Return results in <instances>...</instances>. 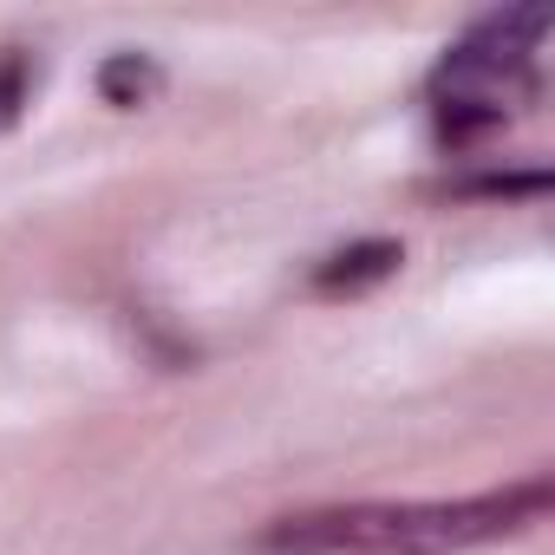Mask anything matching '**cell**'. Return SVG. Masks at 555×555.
<instances>
[{
  "label": "cell",
  "instance_id": "1",
  "mask_svg": "<svg viewBox=\"0 0 555 555\" xmlns=\"http://www.w3.org/2000/svg\"><path fill=\"white\" fill-rule=\"evenodd\" d=\"M555 503L548 477H522L483 496H438V503H334L274 516L255 529V555H464L535 529Z\"/></svg>",
  "mask_w": 555,
  "mask_h": 555
},
{
  "label": "cell",
  "instance_id": "2",
  "mask_svg": "<svg viewBox=\"0 0 555 555\" xmlns=\"http://www.w3.org/2000/svg\"><path fill=\"white\" fill-rule=\"evenodd\" d=\"M535 99V66L529 60H496L477 47H451L431 73V125L451 151H470L477 138L503 131L509 112H522Z\"/></svg>",
  "mask_w": 555,
  "mask_h": 555
},
{
  "label": "cell",
  "instance_id": "3",
  "mask_svg": "<svg viewBox=\"0 0 555 555\" xmlns=\"http://www.w3.org/2000/svg\"><path fill=\"white\" fill-rule=\"evenodd\" d=\"M399 261H405V248H399L392 235L347 242V248H334V255L314 268V295H321V301H360V295H373L379 282H392Z\"/></svg>",
  "mask_w": 555,
  "mask_h": 555
},
{
  "label": "cell",
  "instance_id": "4",
  "mask_svg": "<svg viewBox=\"0 0 555 555\" xmlns=\"http://www.w3.org/2000/svg\"><path fill=\"white\" fill-rule=\"evenodd\" d=\"M157 92H164V66H157L151 53H112V60L99 66V99H105L112 112H144Z\"/></svg>",
  "mask_w": 555,
  "mask_h": 555
},
{
  "label": "cell",
  "instance_id": "5",
  "mask_svg": "<svg viewBox=\"0 0 555 555\" xmlns=\"http://www.w3.org/2000/svg\"><path fill=\"white\" fill-rule=\"evenodd\" d=\"M548 183L555 177L542 164L535 170H477V177H451V196H490V203L503 196L509 203V196H548Z\"/></svg>",
  "mask_w": 555,
  "mask_h": 555
},
{
  "label": "cell",
  "instance_id": "6",
  "mask_svg": "<svg viewBox=\"0 0 555 555\" xmlns=\"http://www.w3.org/2000/svg\"><path fill=\"white\" fill-rule=\"evenodd\" d=\"M34 60L21 53V47H8V53H0V131H14L21 125V112L34 105Z\"/></svg>",
  "mask_w": 555,
  "mask_h": 555
}]
</instances>
